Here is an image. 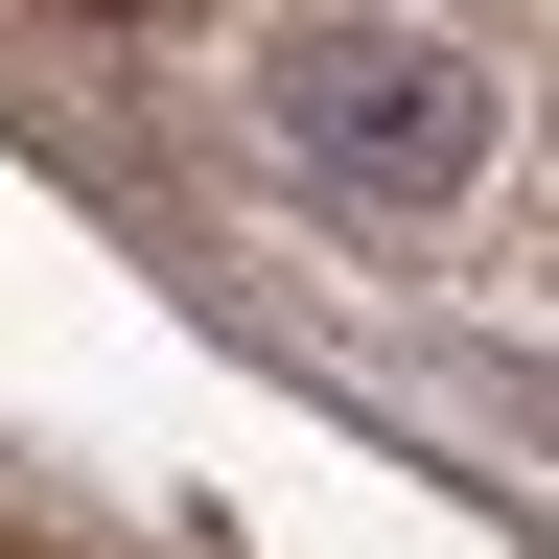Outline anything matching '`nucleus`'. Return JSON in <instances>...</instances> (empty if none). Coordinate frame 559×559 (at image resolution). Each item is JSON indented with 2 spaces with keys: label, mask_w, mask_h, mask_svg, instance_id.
<instances>
[{
  "label": "nucleus",
  "mask_w": 559,
  "mask_h": 559,
  "mask_svg": "<svg viewBox=\"0 0 559 559\" xmlns=\"http://www.w3.org/2000/svg\"><path fill=\"white\" fill-rule=\"evenodd\" d=\"M280 140H304L349 210H466L513 164V94H489L443 24H304L280 47Z\"/></svg>",
  "instance_id": "f257e3e1"
}]
</instances>
